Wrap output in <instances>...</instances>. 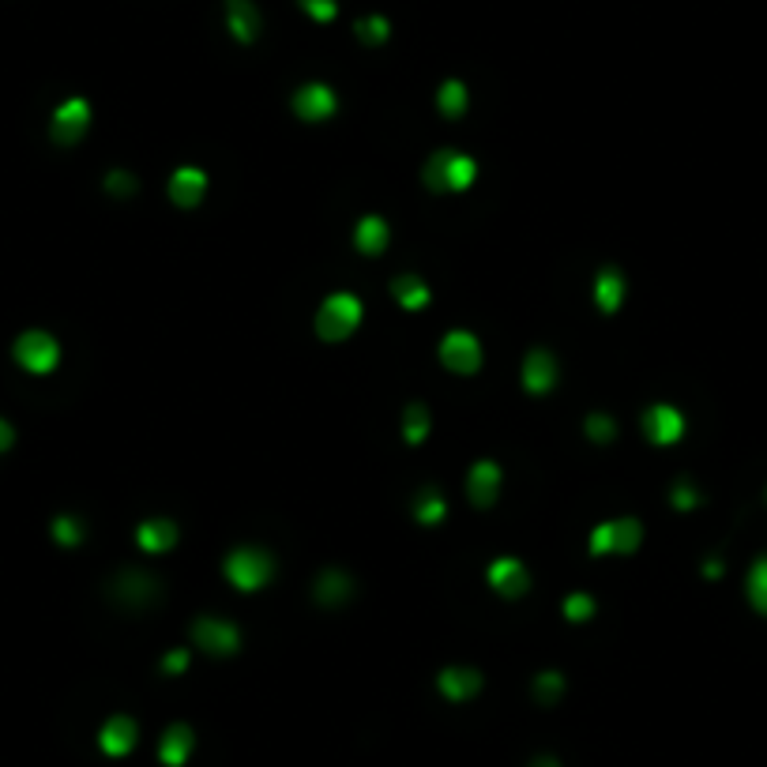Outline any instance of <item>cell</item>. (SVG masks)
Segmentation results:
<instances>
[{
    "label": "cell",
    "instance_id": "e0dca14e",
    "mask_svg": "<svg viewBox=\"0 0 767 767\" xmlns=\"http://www.w3.org/2000/svg\"><path fill=\"white\" fill-rule=\"evenodd\" d=\"M102 749L110 752V756H125L132 745H136V722L125 719V715H117V719H110L106 726H102Z\"/></svg>",
    "mask_w": 767,
    "mask_h": 767
},
{
    "label": "cell",
    "instance_id": "9a60e30c",
    "mask_svg": "<svg viewBox=\"0 0 767 767\" xmlns=\"http://www.w3.org/2000/svg\"><path fill=\"white\" fill-rule=\"evenodd\" d=\"M204 192H207V173L192 170V166H185V170H177L170 177V196L177 207H196L204 200Z\"/></svg>",
    "mask_w": 767,
    "mask_h": 767
},
{
    "label": "cell",
    "instance_id": "8d00e7d4",
    "mask_svg": "<svg viewBox=\"0 0 767 767\" xmlns=\"http://www.w3.org/2000/svg\"><path fill=\"white\" fill-rule=\"evenodd\" d=\"M12 440H16V433H12V425L0 418V452H8V448H12Z\"/></svg>",
    "mask_w": 767,
    "mask_h": 767
},
{
    "label": "cell",
    "instance_id": "7c38bea8",
    "mask_svg": "<svg viewBox=\"0 0 767 767\" xmlns=\"http://www.w3.org/2000/svg\"><path fill=\"white\" fill-rule=\"evenodd\" d=\"M467 493L478 508H493L497 493H501V470H497V463H489V459L474 463L467 478Z\"/></svg>",
    "mask_w": 767,
    "mask_h": 767
},
{
    "label": "cell",
    "instance_id": "52a82bcc",
    "mask_svg": "<svg viewBox=\"0 0 767 767\" xmlns=\"http://www.w3.org/2000/svg\"><path fill=\"white\" fill-rule=\"evenodd\" d=\"M335 110H339V98L328 83H305L294 94V113L301 121H328V117H335Z\"/></svg>",
    "mask_w": 767,
    "mask_h": 767
},
{
    "label": "cell",
    "instance_id": "d6986e66",
    "mask_svg": "<svg viewBox=\"0 0 767 767\" xmlns=\"http://www.w3.org/2000/svg\"><path fill=\"white\" fill-rule=\"evenodd\" d=\"M478 689H482V674H478V670L452 666V670L440 674V692H444L448 700H467V696H474Z\"/></svg>",
    "mask_w": 767,
    "mask_h": 767
},
{
    "label": "cell",
    "instance_id": "5b68a950",
    "mask_svg": "<svg viewBox=\"0 0 767 767\" xmlns=\"http://www.w3.org/2000/svg\"><path fill=\"white\" fill-rule=\"evenodd\" d=\"M643 527L640 519H610V523H598L591 534V553H632L640 546Z\"/></svg>",
    "mask_w": 767,
    "mask_h": 767
},
{
    "label": "cell",
    "instance_id": "ac0fdd59",
    "mask_svg": "<svg viewBox=\"0 0 767 767\" xmlns=\"http://www.w3.org/2000/svg\"><path fill=\"white\" fill-rule=\"evenodd\" d=\"M354 245L365 256H380V252L388 249V222L376 219V215H365L358 222V230H354Z\"/></svg>",
    "mask_w": 767,
    "mask_h": 767
},
{
    "label": "cell",
    "instance_id": "277c9868",
    "mask_svg": "<svg viewBox=\"0 0 767 767\" xmlns=\"http://www.w3.org/2000/svg\"><path fill=\"white\" fill-rule=\"evenodd\" d=\"M16 361L27 373H49L61 361V346L49 331H23L16 339Z\"/></svg>",
    "mask_w": 767,
    "mask_h": 767
},
{
    "label": "cell",
    "instance_id": "7a4b0ae2",
    "mask_svg": "<svg viewBox=\"0 0 767 767\" xmlns=\"http://www.w3.org/2000/svg\"><path fill=\"white\" fill-rule=\"evenodd\" d=\"M361 324V301L354 294H331L316 313V335L328 343H343Z\"/></svg>",
    "mask_w": 767,
    "mask_h": 767
},
{
    "label": "cell",
    "instance_id": "44dd1931",
    "mask_svg": "<svg viewBox=\"0 0 767 767\" xmlns=\"http://www.w3.org/2000/svg\"><path fill=\"white\" fill-rule=\"evenodd\" d=\"M392 294L403 309H425L429 305V286H425L418 275H399L392 282Z\"/></svg>",
    "mask_w": 767,
    "mask_h": 767
},
{
    "label": "cell",
    "instance_id": "6da1fadb",
    "mask_svg": "<svg viewBox=\"0 0 767 767\" xmlns=\"http://www.w3.org/2000/svg\"><path fill=\"white\" fill-rule=\"evenodd\" d=\"M478 177V166L474 158L467 155H455V151H437V155L425 162V185L433 192H463L467 185H474Z\"/></svg>",
    "mask_w": 767,
    "mask_h": 767
},
{
    "label": "cell",
    "instance_id": "f546056e",
    "mask_svg": "<svg viewBox=\"0 0 767 767\" xmlns=\"http://www.w3.org/2000/svg\"><path fill=\"white\" fill-rule=\"evenodd\" d=\"M613 433H617V425H613L610 414H591L587 418V437L595 440V444H610Z\"/></svg>",
    "mask_w": 767,
    "mask_h": 767
},
{
    "label": "cell",
    "instance_id": "ba28073f",
    "mask_svg": "<svg viewBox=\"0 0 767 767\" xmlns=\"http://www.w3.org/2000/svg\"><path fill=\"white\" fill-rule=\"evenodd\" d=\"M192 640L204 643L211 655H234L237 647H241L237 628L230 625V621H222V617H200V621L192 625Z\"/></svg>",
    "mask_w": 767,
    "mask_h": 767
},
{
    "label": "cell",
    "instance_id": "836d02e7",
    "mask_svg": "<svg viewBox=\"0 0 767 767\" xmlns=\"http://www.w3.org/2000/svg\"><path fill=\"white\" fill-rule=\"evenodd\" d=\"M106 188H110L113 196H132V192H136V181H132V173L113 170L110 177H106Z\"/></svg>",
    "mask_w": 767,
    "mask_h": 767
},
{
    "label": "cell",
    "instance_id": "9c48e42d",
    "mask_svg": "<svg viewBox=\"0 0 767 767\" xmlns=\"http://www.w3.org/2000/svg\"><path fill=\"white\" fill-rule=\"evenodd\" d=\"M87 125H91V106L83 98H68L61 110L53 113V140L72 147L76 140H83Z\"/></svg>",
    "mask_w": 767,
    "mask_h": 767
},
{
    "label": "cell",
    "instance_id": "8fae6325",
    "mask_svg": "<svg viewBox=\"0 0 767 767\" xmlns=\"http://www.w3.org/2000/svg\"><path fill=\"white\" fill-rule=\"evenodd\" d=\"M489 583H493L497 595L519 598V595H527L531 576H527V568H523L516 557H501V561H493V568H489Z\"/></svg>",
    "mask_w": 767,
    "mask_h": 767
},
{
    "label": "cell",
    "instance_id": "d4e9b609",
    "mask_svg": "<svg viewBox=\"0 0 767 767\" xmlns=\"http://www.w3.org/2000/svg\"><path fill=\"white\" fill-rule=\"evenodd\" d=\"M414 516H418V523H425V527H433V523L444 519V501H440V493L433 486H425L422 493H418V501H414Z\"/></svg>",
    "mask_w": 767,
    "mask_h": 767
},
{
    "label": "cell",
    "instance_id": "ffe728a7",
    "mask_svg": "<svg viewBox=\"0 0 767 767\" xmlns=\"http://www.w3.org/2000/svg\"><path fill=\"white\" fill-rule=\"evenodd\" d=\"M136 542H140L147 553H166V549L177 542V527L170 519H147L140 531H136Z\"/></svg>",
    "mask_w": 767,
    "mask_h": 767
},
{
    "label": "cell",
    "instance_id": "484cf974",
    "mask_svg": "<svg viewBox=\"0 0 767 767\" xmlns=\"http://www.w3.org/2000/svg\"><path fill=\"white\" fill-rule=\"evenodd\" d=\"M346 595H350V580H346L343 572H324V576L316 580V598H320V602L335 606V602H343Z\"/></svg>",
    "mask_w": 767,
    "mask_h": 767
},
{
    "label": "cell",
    "instance_id": "d6a6232c",
    "mask_svg": "<svg viewBox=\"0 0 767 767\" xmlns=\"http://www.w3.org/2000/svg\"><path fill=\"white\" fill-rule=\"evenodd\" d=\"M301 8H305V16L316 19V23H331V19L339 16V4L335 0H298Z\"/></svg>",
    "mask_w": 767,
    "mask_h": 767
},
{
    "label": "cell",
    "instance_id": "d590c367",
    "mask_svg": "<svg viewBox=\"0 0 767 767\" xmlns=\"http://www.w3.org/2000/svg\"><path fill=\"white\" fill-rule=\"evenodd\" d=\"M185 666H188V651H170L166 662H162V670H166V674H181Z\"/></svg>",
    "mask_w": 767,
    "mask_h": 767
},
{
    "label": "cell",
    "instance_id": "f35d334b",
    "mask_svg": "<svg viewBox=\"0 0 767 767\" xmlns=\"http://www.w3.org/2000/svg\"><path fill=\"white\" fill-rule=\"evenodd\" d=\"M534 767H557V764H553V760H538Z\"/></svg>",
    "mask_w": 767,
    "mask_h": 767
},
{
    "label": "cell",
    "instance_id": "5bb4252c",
    "mask_svg": "<svg viewBox=\"0 0 767 767\" xmlns=\"http://www.w3.org/2000/svg\"><path fill=\"white\" fill-rule=\"evenodd\" d=\"M226 23L241 46H252L260 34V12L252 8V0H226Z\"/></svg>",
    "mask_w": 767,
    "mask_h": 767
},
{
    "label": "cell",
    "instance_id": "4dcf8cb0",
    "mask_svg": "<svg viewBox=\"0 0 767 767\" xmlns=\"http://www.w3.org/2000/svg\"><path fill=\"white\" fill-rule=\"evenodd\" d=\"M53 538H57L61 546H76L79 538H83V527H79L72 516H57L53 519Z\"/></svg>",
    "mask_w": 767,
    "mask_h": 767
},
{
    "label": "cell",
    "instance_id": "7402d4cb",
    "mask_svg": "<svg viewBox=\"0 0 767 767\" xmlns=\"http://www.w3.org/2000/svg\"><path fill=\"white\" fill-rule=\"evenodd\" d=\"M188 749H192V730H188V726H170L166 737H162V760L170 767H181Z\"/></svg>",
    "mask_w": 767,
    "mask_h": 767
},
{
    "label": "cell",
    "instance_id": "4fadbf2b",
    "mask_svg": "<svg viewBox=\"0 0 767 767\" xmlns=\"http://www.w3.org/2000/svg\"><path fill=\"white\" fill-rule=\"evenodd\" d=\"M557 384V361L549 350H531L523 361V388L531 395H546Z\"/></svg>",
    "mask_w": 767,
    "mask_h": 767
},
{
    "label": "cell",
    "instance_id": "603a6c76",
    "mask_svg": "<svg viewBox=\"0 0 767 767\" xmlns=\"http://www.w3.org/2000/svg\"><path fill=\"white\" fill-rule=\"evenodd\" d=\"M437 106H440V113L452 117V121L455 117H463V113H467V87H463L459 79H448L437 94Z\"/></svg>",
    "mask_w": 767,
    "mask_h": 767
},
{
    "label": "cell",
    "instance_id": "f1b7e54d",
    "mask_svg": "<svg viewBox=\"0 0 767 767\" xmlns=\"http://www.w3.org/2000/svg\"><path fill=\"white\" fill-rule=\"evenodd\" d=\"M564 617L572 621V625H583L587 617H595V598L591 595H572L564 602Z\"/></svg>",
    "mask_w": 767,
    "mask_h": 767
},
{
    "label": "cell",
    "instance_id": "cb8c5ba5",
    "mask_svg": "<svg viewBox=\"0 0 767 767\" xmlns=\"http://www.w3.org/2000/svg\"><path fill=\"white\" fill-rule=\"evenodd\" d=\"M749 602L752 610L767 617V557H756V564L749 568Z\"/></svg>",
    "mask_w": 767,
    "mask_h": 767
},
{
    "label": "cell",
    "instance_id": "8992f818",
    "mask_svg": "<svg viewBox=\"0 0 767 767\" xmlns=\"http://www.w3.org/2000/svg\"><path fill=\"white\" fill-rule=\"evenodd\" d=\"M440 361L452 369V373H478V365H482V343L470 335V331H452V335H444V343H440Z\"/></svg>",
    "mask_w": 767,
    "mask_h": 767
},
{
    "label": "cell",
    "instance_id": "30bf717a",
    "mask_svg": "<svg viewBox=\"0 0 767 767\" xmlns=\"http://www.w3.org/2000/svg\"><path fill=\"white\" fill-rule=\"evenodd\" d=\"M643 433H647V440H655V444H677L681 433H685V418H681L674 407L658 403V407H651L643 414Z\"/></svg>",
    "mask_w": 767,
    "mask_h": 767
},
{
    "label": "cell",
    "instance_id": "e575fe53",
    "mask_svg": "<svg viewBox=\"0 0 767 767\" xmlns=\"http://www.w3.org/2000/svg\"><path fill=\"white\" fill-rule=\"evenodd\" d=\"M696 504H700V493H696L689 482H677L674 486V508L685 512V508H696Z\"/></svg>",
    "mask_w": 767,
    "mask_h": 767
},
{
    "label": "cell",
    "instance_id": "2e32d148",
    "mask_svg": "<svg viewBox=\"0 0 767 767\" xmlns=\"http://www.w3.org/2000/svg\"><path fill=\"white\" fill-rule=\"evenodd\" d=\"M595 301L602 313H617L625 301V275L617 267H602L595 279Z\"/></svg>",
    "mask_w": 767,
    "mask_h": 767
},
{
    "label": "cell",
    "instance_id": "1f68e13d",
    "mask_svg": "<svg viewBox=\"0 0 767 767\" xmlns=\"http://www.w3.org/2000/svg\"><path fill=\"white\" fill-rule=\"evenodd\" d=\"M561 692H564V677L561 674H542L538 681H534V696H538L542 704H553Z\"/></svg>",
    "mask_w": 767,
    "mask_h": 767
},
{
    "label": "cell",
    "instance_id": "83f0119b",
    "mask_svg": "<svg viewBox=\"0 0 767 767\" xmlns=\"http://www.w3.org/2000/svg\"><path fill=\"white\" fill-rule=\"evenodd\" d=\"M354 31H358V38L365 42V46H384L388 34H392V27H388V19L384 16H369V19H361Z\"/></svg>",
    "mask_w": 767,
    "mask_h": 767
},
{
    "label": "cell",
    "instance_id": "74e56055",
    "mask_svg": "<svg viewBox=\"0 0 767 767\" xmlns=\"http://www.w3.org/2000/svg\"><path fill=\"white\" fill-rule=\"evenodd\" d=\"M704 572H707V576H719V572H722V564H719V561H707Z\"/></svg>",
    "mask_w": 767,
    "mask_h": 767
},
{
    "label": "cell",
    "instance_id": "3957f363",
    "mask_svg": "<svg viewBox=\"0 0 767 767\" xmlns=\"http://www.w3.org/2000/svg\"><path fill=\"white\" fill-rule=\"evenodd\" d=\"M275 576V561H271V553L264 549H234L230 557H226V580L241 587V591H260L267 580Z\"/></svg>",
    "mask_w": 767,
    "mask_h": 767
},
{
    "label": "cell",
    "instance_id": "4316f807",
    "mask_svg": "<svg viewBox=\"0 0 767 767\" xmlns=\"http://www.w3.org/2000/svg\"><path fill=\"white\" fill-rule=\"evenodd\" d=\"M403 437H407V444H422V440L429 437V410H425L422 403H414V407H407Z\"/></svg>",
    "mask_w": 767,
    "mask_h": 767
}]
</instances>
